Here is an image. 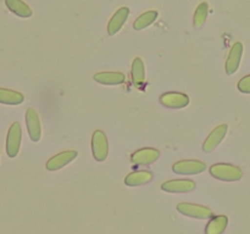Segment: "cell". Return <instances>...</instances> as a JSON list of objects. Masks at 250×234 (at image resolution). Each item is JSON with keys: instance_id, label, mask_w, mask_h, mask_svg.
I'll return each instance as SVG.
<instances>
[{"instance_id": "cell-1", "label": "cell", "mask_w": 250, "mask_h": 234, "mask_svg": "<svg viewBox=\"0 0 250 234\" xmlns=\"http://www.w3.org/2000/svg\"><path fill=\"white\" fill-rule=\"evenodd\" d=\"M210 175L216 179L225 182H237L243 177V171L238 166L229 163H216L210 167Z\"/></svg>"}, {"instance_id": "cell-2", "label": "cell", "mask_w": 250, "mask_h": 234, "mask_svg": "<svg viewBox=\"0 0 250 234\" xmlns=\"http://www.w3.org/2000/svg\"><path fill=\"white\" fill-rule=\"evenodd\" d=\"M92 153L97 161L106 160L109 155V143L107 138L103 131H95L92 136Z\"/></svg>"}, {"instance_id": "cell-3", "label": "cell", "mask_w": 250, "mask_h": 234, "mask_svg": "<svg viewBox=\"0 0 250 234\" xmlns=\"http://www.w3.org/2000/svg\"><path fill=\"white\" fill-rule=\"evenodd\" d=\"M22 139V129L19 122H14L7 132L6 138V153L9 157H16L20 151Z\"/></svg>"}, {"instance_id": "cell-4", "label": "cell", "mask_w": 250, "mask_h": 234, "mask_svg": "<svg viewBox=\"0 0 250 234\" xmlns=\"http://www.w3.org/2000/svg\"><path fill=\"white\" fill-rule=\"evenodd\" d=\"M177 211L181 212L183 216L192 217L198 219H207L212 217V211L207 206L197 204H190V202H181L177 205Z\"/></svg>"}, {"instance_id": "cell-5", "label": "cell", "mask_w": 250, "mask_h": 234, "mask_svg": "<svg viewBox=\"0 0 250 234\" xmlns=\"http://www.w3.org/2000/svg\"><path fill=\"white\" fill-rule=\"evenodd\" d=\"M207 170V165L198 160L178 161L172 166V171L177 175H199Z\"/></svg>"}, {"instance_id": "cell-6", "label": "cell", "mask_w": 250, "mask_h": 234, "mask_svg": "<svg viewBox=\"0 0 250 234\" xmlns=\"http://www.w3.org/2000/svg\"><path fill=\"white\" fill-rule=\"evenodd\" d=\"M227 129H229V126H227V124H220V126H217L216 128L208 136L204 144H203V150H204V153H211V151H214L215 149L220 145V143H221L225 139V136H226Z\"/></svg>"}, {"instance_id": "cell-7", "label": "cell", "mask_w": 250, "mask_h": 234, "mask_svg": "<svg viewBox=\"0 0 250 234\" xmlns=\"http://www.w3.org/2000/svg\"><path fill=\"white\" fill-rule=\"evenodd\" d=\"M160 102L168 109H183L189 104V98L183 93L168 92L161 95Z\"/></svg>"}, {"instance_id": "cell-8", "label": "cell", "mask_w": 250, "mask_h": 234, "mask_svg": "<svg viewBox=\"0 0 250 234\" xmlns=\"http://www.w3.org/2000/svg\"><path fill=\"white\" fill-rule=\"evenodd\" d=\"M26 124L28 131L29 138L32 141H38L42 136V127L39 115L32 107L27 109L26 111Z\"/></svg>"}, {"instance_id": "cell-9", "label": "cell", "mask_w": 250, "mask_h": 234, "mask_svg": "<svg viewBox=\"0 0 250 234\" xmlns=\"http://www.w3.org/2000/svg\"><path fill=\"white\" fill-rule=\"evenodd\" d=\"M78 156V153L75 150H68L62 151V153L58 154V155L53 156L48 162L45 163V167L48 171H58L65 167L70 162H72L76 157Z\"/></svg>"}, {"instance_id": "cell-10", "label": "cell", "mask_w": 250, "mask_h": 234, "mask_svg": "<svg viewBox=\"0 0 250 234\" xmlns=\"http://www.w3.org/2000/svg\"><path fill=\"white\" fill-rule=\"evenodd\" d=\"M243 44L241 41H237L232 45L229 50V58L226 60V73L227 75H233L238 71L239 65H241L242 55H243Z\"/></svg>"}, {"instance_id": "cell-11", "label": "cell", "mask_w": 250, "mask_h": 234, "mask_svg": "<svg viewBox=\"0 0 250 234\" xmlns=\"http://www.w3.org/2000/svg\"><path fill=\"white\" fill-rule=\"evenodd\" d=\"M159 156H160V153H159V150H156V149L143 148V149H139V150H137L136 153L132 154L131 160L134 165L146 166L155 162V161L159 158Z\"/></svg>"}, {"instance_id": "cell-12", "label": "cell", "mask_w": 250, "mask_h": 234, "mask_svg": "<svg viewBox=\"0 0 250 234\" xmlns=\"http://www.w3.org/2000/svg\"><path fill=\"white\" fill-rule=\"evenodd\" d=\"M166 193H189L195 189V183L190 179H172L161 184Z\"/></svg>"}, {"instance_id": "cell-13", "label": "cell", "mask_w": 250, "mask_h": 234, "mask_svg": "<svg viewBox=\"0 0 250 234\" xmlns=\"http://www.w3.org/2000/svg\"><path fill=\"white\" fill-rule=\"evenodd\" d=\"M128 15L129 9L127 6L121 7V9H119L115 12L114 16L111 17V20L107 23V33H109V36H114L122 28L126 20L128 19Z\"/></svg>"}, {"instance_id": "cell-14", "label": "cell", "mask_w": 250, "mask_h": 234, "mask_svg": "<svg viewBox=\"0 0 250 234\" xmlns=\"http://www.w3.org/2000/svg\"><path fill=\"white\" fill-rule=\"evenodd\" d=\"M153 180V173L149 171H136L125 178V183L128 187H139V185L148 184Z\"/></svg>"}, {"instance_id": "cell-15", "label": "cell", "mask_w": 250, "mask_h": 234, "mask_svg": "<svg viewBox=\"0 0 250 234\" xmlns=\"http://www.w3.org/2000/svg\"><path fill=\"white\" fill-rule=\"evenodd\" d=\"M126 77L121 72H100L94 75L95 82L105 85H119L125 82Z\"/></svg>"}, {"instance_id": "cell-16", "label": "cell", "mask_w": 250, "mask_h": 234, "mask_svg": "<svg viewBox=\"0 0 250 234\" xmlns=\"http://www.w3.org/2000/svg\"><path fill=\"white\" fill-rule=\"evenodd\" d=\"M227 224H229V218L225 214L212 217L207 224L205 234H222L227 228Z\"/></svg>"}, {"instance_id": "cell-17", "label": "cell", "mask_w": 250, "mask_h": 234, "mask_svg": "<svg viewBox=\"0 0 250 234\" xmlns=\"http://www.w3.org/2000/svg\"><path fill=\"white\" fill-rule=\"evenodd\" d=\"M5 4L7 9L17 16L23 17V19L32 16V9L22 0H5Z\"/></svg>"}, {"instance_id": "cell-18", "label": "cell", "mask_w": 250, "mask_h": 234, "mask_svg": "<svg viewBox=\"0 0 250 234\" xmlns=\"http://www.w3.org/2000/svg\"><path fill=\"white\" fill-rule=\"evenodd\" d=\"M132 80L137 87H142L146 82V68L141 58H136L132 62Z\"/></svg>"}, {"instance_id": "cell-19", "label": "cell", "mask_w": 250, "mask_h": 234, "mask_svg": "<svg viewBox=\"0 0 250 234\" xmlns=\"http://www.w3.org/2000/svg\"><path fill=\"white\" fill-rule=\"evenodd\" d=\"M24 97L19 92L11 89L0 88V104L6 105H19L23 102Z\"/></svg>"}, {"instance_id": "cell-20", "label": "cell", "mask_w": 250, "mask_h": 234, "mask_svg": "<svg viewBox=\"0 0 250 234\" xmlns=\"http://www.w3.org/2000/svg\"><path fill=\"white\" fill-rule=\"evenodd\" d=\"M158 11H155V10L144 12V14H142L141 16L134 21L133 28L136 29V31H142V29L146 28V27H149L151 23L155 22V20L158 19Z\"/></svg>"}, {"instance_id": "cell-21", "label": "cell", "mask_w": 250, "mask_h": 234, "mask_svg": "<svg viewBox=\"0 0 250 234\" xmlns=\"http://www.w3.org/2000/svg\"><path fill=\"white\" fill-rule=\"evenodd\" d=\"M208 14H209V5H208V2H200L198 5L197 10H195L194 17H193V26H194V28L200 29L204 26L205 21L208 19Z\"/></svg>"}, {"instance_id": "cell-22", "label": "cell", "mask_w": 250, "mask_h": 234, "mask_svg": "<svg viewBox=\"0 0 250 234\" xmlns=\"http://www.w3.org/2000/svg\"><path fill=\"white\" fill-rule=\"evenodd\" d=\"M238 89L239 92L246 93V94H250V75L246 76L242 78L238 82Z\"/></svg>"}]
</instances>
